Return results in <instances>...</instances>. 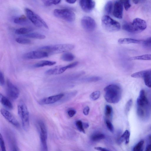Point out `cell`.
Listing matches in <instances>:
<instances>
[{"mask_svg": "<svg viewBox=\"0 0 151 151\" xmlns=\"http://www.w3.org/2000/svg\"><path fill=\"white\" fill-rule=\"evenodd\" d=\"M144 142L143 140L139 141L133 147V151H142Z\"/></svg>", "mask_w": 151, "mask_h": 151, "instance_id": "32", "label": "cell"}, {"mask_svg": "<svg viewBox=\"0 0 151 151\" xmlns=\"http://www.w3.org/2000/svg\"><path fill=\"white\" fill-rule=\"evenodd\" d=\"M83 124L84 128H87L89 127V124L87 123H84Z\"/></svg>", "mask_w": 151, "mask_h": 151, "instance_id": "51", "label": "cell"}, {"mask_svg": "<svg viewBox=\"0 0 151 151\" xmlns=\"http://www.w3.org/2000/svg\"><path fill=\"white\" fill-rule=\"evenodd\" d=\"M61 65L56 66L45 72V74L48 75L59 74V69Z\"/></svg>", "mask_w": 151, "mask_h": 151, "instance_id": "28", "label": "cell"}, {"mask_svg": "<svg viewBox=\"0 0 151 151\" xmlns=\"http://www.w3.org/2000/svg\"><path fill=\"white\" fill-rule=\"evenodd\" d=\"M74 47V46L72 44H63L45 46L39 49L45 51L50 54H54L68 52L73 50Z\"/></svg>", "mask_w": 151, "mask_h": 151, "instance_id": "2", "label": "cell"}, {"mask_svg": "<svg viewBox=\"0 0 151 151\" xmlns=\"http://www.w3.org/2000/svg\"><path fill=\"white\" fill-rule=\"evenodd\" d=\"M106 124L109 130L111 132H113L114 131V128L111 121L109 119L106 120Z\"/></svg>", "mask_w": 151, "mask_h": 151, "instance_id": "41", "label": "cell"}, {"mask_svg": "<svg viewBox=\"0 0 151 151\" xmlns=\"http://www.w3.org/2000/svg\"><path fill=\"white\" fill-rule=\"evenodd\" d=\"M123 4L119 1L114 3L113 14L116 18L121 19L122 18L123 9Z\"/></svg>", "mask_w": 151, "mask_h": 151, "instance_id": "16", "label": "cell"}, {"mask_svg": "<svg viewBox=\"0 0 151 151\" xmlns=\"http://www.w3.org/2000/svg\"><path fill=\"white\" fill-rule=\"evenodd\" d=\"M77 0H65L66 2L67 3L73 4Z\"/></svg>", "mask_w": 151, "mask_h": 151, "instance_id": "50", "label": "cell"}, {"mask_svg": "<svg viewBox=\"0 0 151 151\" xmlns=\"http://www.w3.org/2000/svg\"><path fill=\"white\" fill-rule=\"evenodd\" d=\"M124 30L131 33H137L132 23H126L124 24L122 26Z\"/></svg>", "mask_w": 151, "mask_h": 151, "instance_id": "25", "label": "cell"}, {"mask_svg": "<svg viewBox=\"0 0 151 151\" xmlns=\"http://www.w3.org/2000/svg\"><path fill=\"white\" fill-rule=\"evenodd\" d=\"M42 0V1H45L46 0Z\"/></svg>", "mask_w": 151, "mask_h": 151, "instance_id": "53", "label": "cell"}, {"mask_svg": "<svg viewBox=\"0 0 151 151\" xmlns=\"http://www.w3.org/2000/svg\"><path fill=\"white\" fill-rule=\"evenodd\" d=\"M146 151H151V134L147 138V143L145 148Z\"/></svg>", "mask_w": 151, "mask_h": 151, "instance_id": "43", "label": "cell"}, {"mask_svg": "<svg viewBox=\"0 0 151 151\" xmlns=\"http://www.w3.org/2000/svg\"><path fill=\"white\" fill-rule=\"evenodd\" d=\"M105 135L102 133H96L91 137V139L94 142H97L104 139Z\"/></svg>", "mask_w": 151, "mask_h": 151, "instance_id": "29", "label": "cell"}, {"mask_svg": "<svg viewBox=\"0 0 151 151\" xmlns=\"http://www.w3.org/2000/svg\"><path fill=\"white\" fill-rule=\"evenodd\" d=\"M94 149L98 150V151H109V150L108 149L102 147H94Z\"/></svg>", "mask_w": 151, "mask_h": 151, "instance_id": "49", "label": "cell"}, {"mask_svg": "<svg viewBox=\"0 0 151 151\" xmlns=\"http://www.w3.org/2000/svg\"><path fill=\"white\" fill-rule=\"evenodd\" d=\"M63 93H60L44 98L39 101L41 105H47L54 103L60 100L64 96Z\"/></svg>", "mask_w": 151, "mask_h": 151, "instance_id": "13", "label": "cell"}, {"mask_svg": "<svg viewBox=\"0 0 151 151\" xmlns=\"http://www.w3.org/2000/svg\"><path fill=\"white\" fill-rule=\"evenodd\" d=\"M132 23L137 33L144 30L147 27L146 22L140 18H136L134 19Z\"/></svg>", "mask_w": 151, "mask_h": 151, "instance_id": "14", "label": "cell"}, {"mask_svg": "<svg viewBox=\"0 0 151 151\" xmlns=\"http://www.w3.org/2000/svg\"><path fill=\"white\" fill-rule=\"evenodd\" d=\"M140 42L138 40L130 38H121L118 41V43L121 44H129L130 43H138Z\"/></svg>", "mask_w": 151, "mask_h": 151, "instance_id": "20", "label": "cell"}, {"mask_svg": "<svg viewBox=\"0 0 151 151\" xmlns=\"http://www.w3.org/2000/svg\"><path fill=\"white\" fill-rule=\"evenodd\" d=\"M23 36L25 37L39 39H43L46 37V36L45 35L37 33H32L27 34L24 35Z\"/></svg>", "mask_w": 151, "mask_h": 151, "instance_id": "24", "label": "cell"}, {"mask_svg": "<svg viewBox=\"0 0 151 151\" xmlns=\"http://www.w3.org/2000/svg\"><path fill=\"white\" fill-rule=\"evenodd\" d=\"M25 11L27 18L35 26L38 27H43L48 29L46 22L38 14L28 8H26Z\"/></svg>", "mask_w": 151, "mask_h": 151, "instance_id": "5", "label": "cell"}, {"mask_svg": "<svg viewBox=\"0 0 151 151\" xmlns=\"http://www.w3.org/2000/svg\"><path fill=\"white\" fill-rule=\"evenodd\" d=\"M56 62L48 60H42L35 64L34 66L36 68L43 67L45 66H51L55 64Z\"/></svg>", "mask_w": 151, "mask_h": 151, "instance_id": "23", "label": "cell"}, {"mask_svg": "<svg viewBox=\"0 0 151 151\" xmlns=\"http://www.w3.org/2000/svg\"><path fill=\"white\" fill-rule=\"evenodd\" d=\"M53 14L56 17L69 22L73 21L75 19V13L68 9H56L53 11Z\"/></svg>", "mask_w": 151, "mask_h": 151, "instance_id": "6", "label": "cell"}, {"mask_svg": "<svg viewBox=\"0 0 151 151\" xmlns=\"http://www.w3.org/2000/svg\"><path fill=\"white\" fill-rule=\"evenodd\" d=\"M146 75H151V69L136 72L132 74L131 76L134 78H143Z\"/></svg>", "mask_w": 151, "mask_h": 151, "instance_id": "19", "label": "cell"}, {"mask_svg": "<svg viewBox=\"0 0 151 151\" xmlns=\"http://www.w3.org/2000/svg\"><path fill=\"white\" fill-rule=\"evenodd\" d=\"M144 44L146 45H151V37H150L144 41Z\"/></svg>", "mask_w": 151, "mask_h": 151, "instance_id": "47", "label": "cell"}, {"mask_svg": "<svg viewBox=\"0 0 151 151\" xmlns=\"http://www.w3.org/2000/svg\"><path fill=\"white\" fill-rule=\"evenodd\" d=\"M61 0H46L45 1V5L46 6H50L52 5L58 4Z\"/></svg>", "mask_w": 151, "mask_h": 151, "instance_id": "37", "label": "cell"}, {"mask_svg": "<svg viewBox=\"0 0 151 151\" xmlns=\"http://www.w3.org/2000/svg\"><path fill=\"white\" fill-rule=\"evenodd\" d=\"M0 112L4 117L10 123L17 127H19V124L17 120L10 112L3 109L1 110Z\"/></svg>", "mask_w": 151, "mask_h": 151, "instance_id": "12", "label": "cell"}, {"mask_svg": "<svg viewBox=\"0 0 151 151\" xmlns=\"http://www.w3.org/2000/svg\"><path fill=\"white\" fill-rule=\"evenodd\" d=\"M76 125L79 131L83 133H85V132L84 129L83 123L82 121L81 120L76 121Z\"/></svg>", "mask_w": 151, "mask_h": 151, "instance_id": "36", "label": "cell"}, {"mask_svg": "<svg viewBox=\"0 0 151 151\" xmlns=\"http://www.w3.org/2000/svg\"><path fill=\"white\" fill-rule=\"evenodd\" d=\"M130 135L129 131L126 130L119 138L118 142L121 143L124 142L125 144H127L129 141Z\"/></svg>", "mask_w": 151, "mask_h": 151, "instance_id": "22", "label": "cell"}, {"mask_svg": "<svg viewBox=\"0 0 151 151\" xmlns=\"http://www.w3.org/2000/svg\"><path fill=\"white\" fill-rule=\"evenodd\" d=\"M13 20L14 23L20 25H26L29 23L27 18L24 15L16 17Z\"/></svg>", "mask_w": 151, "mask_h": 151, "instance_id": "18", "label": "cell"}, {"mask_svg": "<svg viewBox=\"0 0 151 151\" xmlns=\"http://www.w3.org/2000/svg\"><path fill=\"white\" fill-rule=\"evenodd\" d=\"M137 108L148 111L149 102L146 96L145 92L143 89L141 90L140 92L137 99Z\"/></svg>", "mask_w": 151, "mask_h": 151, "instance_id": "10", "label": "cell"}, {"mask_svg": "<svg viewBox=\"0 0 151 151\" xmlns=\"http://www.w3.org/2000/svg\"><path fill=\"white\" fill-rule=\"evenodd\" d=\"M90 110L89 107L88 106L85 107L83 110V113L85 115L88 114Z\"/></svg>", "mask_w": 151, "mask_h": 151, "instance_id": "48", "label": "cell"}, {"mask_svg": "<svg viewBox=\"0 0 151 151\" xmlns=\"http://www.w3.org/2000/svg\"><path fill=\"white\" fill-rule=\"evenodd\" d=\"M9 132L8 133L7 138L9 143L10 144L12 149H13V151L18 150H17V147L16 146V141L14 138V137L12 133Z\"/></svg>", "mask_w": 151, "mask_h": 151, "instance_id": "21", "label": "cell"}, {"mask_svg": "<svg viewBox=\"0 0 151 151\" xmlns=\"http://www.w3.org/2000/svg\"><path fill=\"white\" fill-rule=\"evenodd\" d=\"M74 58V56L72 53L66 52L62 54L61 58L64 61L70 62L73 60Z\"/></svg>", "mask_w": 151, "mask_h": 151, "instance_id": "26", "label": "cell"}, {"mask_svg": "<svg viewBox=\"0 0 151 151\" xmlns=\"http://www.w3.org/2000/svg\"><path fill=\"white\" fill-rule=\"evenodd\" d=\"M6 93L8 98L12 100L17 99L19 95V91L17 87L9 79L7 80Z\"/></svg>", "mask_w": 151, "mask_h": 151, "instance_id": "8", "label": "cell"}, {"mask_svg": "<svg viewBox=\"0 0 151 151\" xmlns=\"http://www.w3.org/2000/svg\"><path fill=\"white\" fill-rule=\"evenodd\" d=\"M48 53L43 50L32 51L24 55L23 58L25 59H38L47 57Z\"/></svg>", "mask_w": 151, "mask_h": 151, "instance_id": "11", "label": "cell"}, {"mask_svg": "<svg viewBox=\"0 0 151 151\" xmlns=\"http://www.w3.org/2000/svg\"><path fill=\"white\" fill-rule=\"evenodd\" d=\"M39 128L40 138L42 150H48L47 145V130L46 127L44 123L42 121L38 122Z\"/></svg>", "mask_w": 151, "mask_h": 151, "instance_id": "7", "label": "cell"}, {"mask_svg": "<svg viewBox=\"0 0 151 151\" xmlns=\"http://www.w3.org/2000/svg\"><path fill=\"white\" fill-rule=\"evenodd\" d=\"M132 104V99H129L127 103L125 108V112L126 114H127L129 112Z\"/></svg>", "mask_w": 151, "mask_h": 151, "instance_id": "40", "label": "cell"}, {"mask_svg": "<svg viewBox=\"0 0 151 151\" xmlns=\"http://www.w3.org/2000/svg\"><path fill=\"white\" fill-rule=\"evenodd\" d=\"M76 111L73 109H70L68 111V115L71 117L73 116L76 114Z\"/></svg>", "mask_w": 151, "mask_h": 151, "instance_id": "46", "label": "cell"}, {"mask_svg": "<svg viewBox=\"0 0 151 151\" xmlns=\"http://www.w3.org/2000/svg\"><path fill=\"white\" fill-rule=\"evenodd\" d=\"M112 8V3L111 1H109L106 4L104 7L105 13L108 14H111Z\"/></svg>", "mask_w": 151, "mask_h": 151, "instance_id": "31", "label": "cell"}, {"mask_svg": "<svg viewBox=\"0 0 151 151\" xmlns=\"http://www.w3.org/2000/svg\"><path fill=\"white\" fill-rule=\"evenodd\" d=\"M133 1L135 4H137L139 2V0H133Z\"/></svg>", "mask_w": 151, "mask_h": 151, "instance_id": "52", "label": "cell"}, {"mask_svg": "<svg viewBox=\"0 0 151 151\" xmlns=\"http://www.w3.org/2000/svg\"><path fill=\"white\" fill-rule=\"evenodd\" d=\"M124 5L126 10H128L130 7L131 5L130 3V0H119Z\"/></svg>", "mask_w": 151, "mask_h": 151, "instance_id": "39", "label": "cell"}, {"mask_svg": "<svg viewBox=\"0 0 151 151\" xmlns=\"http://www.w3.org/2000/svg\"></svg>", "mask_w": 151, "mask_h": 151, "instance_id": "54", "label": "cell"}, {"mask_svg": "<svg viewBox=\"0 0 151 151\" xmlns=\"http://www.w3.org/2000/svg\"><path fill=\"white\" fill-rule=\"evenodd\" d=\"M104 98L107 102L116 104L120 100L122 96V90L120 87L116 84L109 85L104 88Z\"/></svg>", "mask_w": 151, "mask_h": 151, "instance_id": "1", "label": "cell"}, {"mask_svg": "<svg viewBox=\"0 0 151 151\" xmlns=\"http://www.w3.org/2000/svg\"><path fill=\"white\" fill-rule=\"evenodd\" d=\"M18 112L22 122L24 129L28 131L29 128V114L27 107L25 103L22 101L18 105Z\"/></svg>", "mask_w": 151, "mask_h": 151, "instance_id": "3", "label": "cell"}, {"mask_svg": "<svg viewBox=\"0 0 151 151\" xmlns=\"http://www.w3.org/2000/svg\"><path fill=\"white\" fill-rule=\"evenodd\" d=\"M33 29L30 27H22L16 30L15 33L18 35H25L32 31Z\"/></svg>", "mask_w": 151, "mask_h": 151, "instance_id": "27", "label": "cell"}, {"mask_svg": "<svg viewBox=\"0 0 151 151\" xmlns=\"http://www.w3.org/2000/svg\"><path fill=\"white\" fill-rule=\"evenodd\" d=\"M100 92L97 91L93 92L90 96V99L93 101H95L98 99L100 96Z\"/></svg>", "mask_w": 151, "mask_h": 151, "instance_id": "34", "label": "cell"}, {"mask_svg": "<svg viewBox=\"0 0 151 151\" xmlns=\"http://www.w3.org/2000/svg\"><path fill=\"white\" fill-rule=\"evenodd\" d=\"M132 58L134 60H151V54H145L135 56Z\"/></svg>", "mask_w": 151, "mask_h": 151, "instance_id": "30", "label": "cell"}, {"mask_svg": "<svg viewBox=\"0 0 151 151\" xmlns=\"http://www.w3.org/2000/svg\"><path fill=\"white\" fill-rule=\"evenodd\" d=\"M0 101L1 104L6 108L9 109L13 108V105L10 101L1 93L0 94Z\"/></svg>", "mask_w": 151, "mask_h": 151, "instance_id": "17", "label": "cell"}, {"mask_svg": "<svg viewBox=\"0 0 151 151\" xmlns=\"http://www.w3.org/2000/svg\"><path fill=\"white\" fill-rule=\"evenodd\" d=\"M4 75L2 72H0V84L1 86L4 85Z\"/></svg>", "mask_w": 151, "mask_h": 151, "instance_id": "44", "label": "cell"}, {"mask_svg": "<svg viewBox=\"0 0 151 151\" xmlns=\"http://www.w3.org/2000/svg\"><path fill=\"white\" fill-rule=\"evenodd\" d=\"M0 145L1 150L2 151H6V147L4 141L1 134H0Z\"/></svg>", "mask_w": 151, "mask_h": 151, "instance_id": "42", "label": "cell"}, {"mask_svg": "<svg viewBox=\"0 0 151 151\" xmlns=\"http://www.w3.org/2000/svg\"><path fill=\"white\" fill-rule=\"evenodd\" d=\"M101 23L104 28L109 32H113L118 31L121 28L120 23L118 22L107 15L102 17Z\"/></svg>", "mask_w": 151, "mask_h": 151, "instance_id": "4", "label": "cell"}, {"mask_svg": "<svg viewBox=\"0 0 151 151\" xmlns=\"http://www.w3.org/2000/svg\"><path fill=\"white\" fill-rule=\"evenodd\" d=\"M81 24L83 29L88 32L93 31L95 29L96 23L94 20L89 16H85L81 20Z\"/></svg>", "mask_w": 151, "mask_h": 151, "instance_id": "9", "label": "cell"}, {"mask_svg": "<svg viewBox=\"0 0 151 151\" xmlns=\"http://www.w3.org/2000/svg\"><path fill=\"white\" fill-rule=\"evenodd\" d=\"M16 41L18 43L23 44H28L31 43V41L28 39L23 37H18L16 39Z\"/></svg>", "mask_w": 151, "mask_h": 151, "instance_id": "33", "label": "cell"}, {"mask_svg": "<svg viewBox=\"0 0 151 151\" xmlns=\"http://www.w3.org/2000/svg\"><path fill=\"white\" fill-rule=\"evenodd\" d=\"M80 4L82 10L86 12L91 11L95 6V2L93 0H80Z\"/></svg>", "mask_w": 151, "mask_h": 151, "instance_id": "15", "label": "cell"}, {"mask_svg": "<svg viewBox=\"0 0 151 151\" xmlns=\"http://www.w3.org/2000/svg\"><path fill=\"white\" fill-rule=\"evenodd\" d=\"M112 108L109 105H106L105 107V115L106 117H109L111 116L112 113Z\"/></svg>", "mask_w": 151, "mask_h": 151, "instance_id": "35", "label": "cell"}, {"mask_svg": "<svg viewBox=\"0 0 151 151\" xmlns=\"http://www.w3.org/2000/svg\"><path fill=\"white\" fill-rule=\"evenodd\" d=\"M78 64V62L77 61L75 62L72 63L66 66L67 69L68 68H72L75 67Z\"/></svg>", "mask_w": 151, "mask_h": 151, "instance_id": "45", "label": "cell"}, {"mask_svg": "<svg viewBox=\"0 0 151 151\" xmlns=\"http://www.w3.org/2000/svg\"><path fill=\"white\" fill-rule=\"evenodd\" d=\"M143 78L145 85L149 88H151V75H146Z\"/></svg>", "mask_w": 151, "mask_h": 151, "instance_id": "38", "label": "cell"}]
</instances>
